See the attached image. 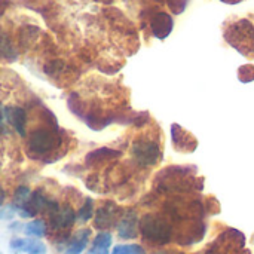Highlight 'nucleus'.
<instances>
[{"instance_id":"nucleus-1","label":"nucleus","mask_w":254,"mask_h":254,"mask_svg":"<svg viewBox=\"0 0 254 254\" xmlns=\"http://www.w3.org/2000/svg\"><path fill=\"white\" fill-rule=\"evenodd\" d=\"M140 229L144 240L153 244H167L171 241L173 228L171 225L161 216L147 214L140 222Z\"/></svg>"},{"instance_id":"nucleus-2","label":"nucleus","mask_w":254,"mask_h":254,"mask_svg":"<svg viewBox=\"0 0 254 254\" xmlns=\"http://www.w3.org/2000/svg\"><path fill=\"white\" fill-rule=\"evenodd\" d=\"M60 146V137L58 132L49 128H39L31 132V137L28 140V149L31 153H36L39 156L48 155L54 152Z\"/></svg>"},{"instance_id":"nucleus-3","label":"nucleus","mask_w":254,"mask_h":254,"mask_svg":"<svg viewBox=\"0 0 254 254\" xmlns=\"http://www.w3.org/2000/svg\"><path fill=\"white\" fill-rule=\"evenodd\" d=\"M226 39L229 43H232L238 51L247 54L254 51V28L249 21H240L234 24L228 34Z\"/></svg>"},{"instance_id":"nucleus-4","label":"nucleus","mask_w":254,"mask_h":254,"mask_svg":"<svg viewBox=\"0 0 254 254\" xmlns=\"http://www.w3.org/2000/svg\"><path fill=\"white\" fill-rule=\"evenodd\" d=\"M132 156L141 167H152L161 159V149L156 141L138 140L132 146Z\"/></svg>"},{"instance_id":"nucleus-5","label":"nucleus","mask_w":254,"mask_h":254,"mask_svg":"<svg viewBox=\"0 0 254 254\" xmlns=\"http://www.w3.org/2000/svg\"><path fill=\"white\" fill-rule=\"evenodd\" d=\"M119 217V208L113 204V202H106L103 204L97 213H95V228L98 229H107L116 225Z\"/></svg>"},{"instance_id":"nucleus-6","label":"nucleus","mask_w":254,"mask_h":254,"mask_svg":"<svg viewBox=\"0 0 254 254\" xmlns=\"http://www.w3.org/2000/svg\"><path fill=\"white\" fill-rule=\"evenodd\" d=\"M77 219V214L74 213V210L70 205H64V207H58L54 213L49 214V220H51V226L55 231H63L70 228Z\"/></svg>"},{"instance_id":"nucleus-7","label":"nucleus","mask_w":254,"mask_h":254,"mask_svg":"<svg viewBox=\"0 0 254 254\" xmlns=\"http://www.w3.org/2000/svg\"><path fill=\"white\" fill-rule=\"evenodd\" d=\"M150 28H152V33L155 37L165 39L173 30V18L165 12H159L152 18Z\"/></svg>"},{"instance_id":"nucleus-8","label":"nucleus","mask_w":254,"mask_h":254,"mask_svg":"<svg viewBox=\"0 0 254 254\" xmlns=\"http://www.w3.org/2000/svg\"><path fill=\"white\" fill-rule=\"evenodd\" d=\"M10 249L27 254H46V246L37 238H30V240L15 238L10 241Z\"/></svg>"},{"instance_id":"nucleus-9","label":"nucleus","mask_w":254,"mask_h":254,"mask_svg":"<svg viewBox=\"0 0 254 254\" xmlns=\"http://www.w3.org/2000/svg\"><path fill=\"white\" fill-rule=\"evenodd\" d=\"M137 214L134 211H128L122 216L118 223V234L124 240H132L137 237Z\"/></svg>"},{"instance_id":"nucleus-10","label":"nucleus","mask_w":254,"mask_h":254,"mask_svg":"<svg viewBox=\"0 0 254 254\" xmlns=\"http://www.w3.org/2000/svg\"><path fill=\"white\" fill-rule=\"evenodd\" d=\"M4 116H6L9 124L15 128V131L19 135H25L27 116H25V112L21 107H7V109H4Z\"/></svg>"},{"instance_id":"nucleus-11","label":"nucleus","mask_w":254,"mask_h":254,"mask_svg":"<svg viewBox=\"0 0 254 254\" xmlns=\"http://www.w3.org/2000/svg\"><path fill=\"white\" fill-rule=\"evenodd\" d=\"M89 237H91V231H89V229L79 231V232L71 238V241L68 243V246H67L64 254H82V252H83V250L86 249V246H88Z\"/></svg>"},{"instance_id":"nucleus-12","label":"nucleus","mask_w":254,"mask_h":254,"mask_svg":"<svg viewBox=\"0 0 254 254\" xmlns=\"http://www.w3.org/2000/svg\"><path fill=\"white\" fill-rule=\"evenodd\" d=\"M16 57H18V52H16L9 34L0 28V58L6 60V61H13V60H16Z\"/></svg>"},{"instance_id":"nucleus-13","label":"nucleus","mask_w":254,"mask_h":254,"mask_svg":"<svg viewBox=\"0 0 254 254\" xmlns=\"http://www.w3.org/2000/svg\"><path fill=\"white\" fill-rule=\"evenodd\" d=\"M110 246H112V235L109 232H100L94 238L91 254H109Z\"/></svg>"},{"instance_id":"nucleus-14","label":"nucleus","mask_w":254,"mask_h":254,"mask_svg":"<svg viewBox=\"0 0 254 254\" xmlns=\"http://www.w3.org/2000/svg\"><path fill=\"white\" fill-rule=\"evenodd\" d=\"M25 234L28 237H34V238H42L46 234V225L43 220H33L30 223L25 225L24 228Z\"/></svg>"},{"instance_id":"nucleus-15","label":"nucleus","mask_w":254,"mask_h":254,"mask_svg":"<svg viewBox=\"0 0 254 254\" xmlns=\"http://www.w3.org/2000/svg\"><path fill=\"white\" fill-rule=\"evenodd\" d=\"M92 216H94V202H92V199L88 198L85 201V204L80 207L79 213H77V220L82 222V223H85L89 219H92Z\"/></svg>"},{"instance_id":"nucleus-16","label":"nucleus","mask_w":254,"mask_h":254,"mask_svg":"<svg viewBox=\"0 0 254 254\" xmlns=\"http://www.w3.org/2000/svg\"><path fill=\"white\" fill-rule=\"evenodd\" d=\"M112 254H144V250L141 246L137 244H124V246H116Z\"/></svg>"},{"instance_id":"nucleus-17","label":"nucleus","mask_w":254,"mask_h":254,"mask_svg":"<svg viewBox=\"0 0 254 254\" xmlns=\"http://www.w3.org/2000/svg\"><path fill=\"white\" fill-rule=\"evenodd\" d=\"M28 198H30V190H28V188H19L18 190H16V193H15V196H13V207H16L18 210L28 201Z\"/></svg>"},{"instance_id":"nucleus-18","label":"nucleus","mask_w":254,"mask_h":254,"mask_svg":"<svg viewBox=\"0 0 254 254\" xmlns=\"http://www.w3.org/2000/svg\"><path fill=\"white\" fill-rule=\"evenodd\" d=\"M240 77L241 80L244 82H249V80H253L254 79V67L252 65H246L240 70Z\"/></svg>"},{"instance_id":"nucleus-19","label":"nucleus","mask_w":254,"mask_h":254,"mask_svg":"<svg viewBox=\"0 0 254 254\" xmlns=\"http://www.w3.org/2000/svg\"><path fill=\"white\" fill-rule=\"evenodd\" d=\"M4 199H6V193H4V190L1 189V186H0V207L3 205Z\"/></svg>"},{"instance_id":"nucleus-20","label":"nucleus","mask_w":254,"mask_h":254,"mask_svg":"<svg viewBox=\"0 0 254 254\" xmlns=\"http://www.w3.org/2000/svg\"><path fill=\"white\" fill-rule=\"evenodd\" d=\"M3 118H4V110H3V107H1V104H0V124L3 122Z\"/></svg>"},{"instance_id":"nucleus-21","label":"nucleus","mask_w":254,"mask_h":254,"mask_svg":"<svg viewBox=\"0 0 254 254\" xmlns=\"http://www.w3.org/2000/svg\"><path fill=\"white\" fill-rule=\"evenodd\" d=\"M153 254H170V253H167V252H156V253H153Z\"/></svg>"}]
</instances>
